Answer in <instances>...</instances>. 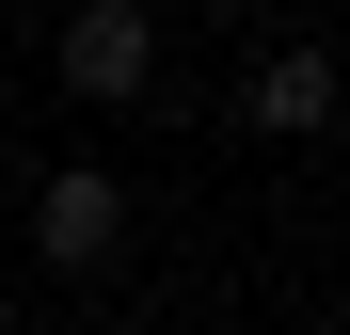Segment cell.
Segmentation results:
<instances>
[{
	"label": "cell",
	"mask_w": 350,
	"mask_h": 335,
	"mask_svg": "<svg viewBox=\"0 0 350 335\" xmlns=\"http://www.w3.org/2000/svg\"><path fill=\"white\" fill-rule=\"evenodd\" d=\"M144 64H159V32H144V0H96V16L64 32V80H80V96H144Z\"/></svg>",
	"instance_id": "cell-2"
},
{
	"label": "cell",
	"mask_w": 350,
	"mask_h": 335,
	"mask_svg": "<svg viewBox=\"0 0 350 335\" xmlns=\"http://www.w3.org/2000/svg\"><path fill=\"white\" fill-rule=\"evenodd\" d=\"M255 128H286V144L334 128V48H271V64H255Z\"/></svg>",
	"instance_id": "cell-3"
},
{
	"label": "cell",
	"mask_w": 350,
	"mask_h": 335,
	"mask_svg": "<svg viewBox=\"0 0 350 335\" xmlns=\"http://www.w3.org/2000/svg\"><path fill=\"white\" fill-rule=\"evenodd\" d=\"M32 240H48V256H64V271H96L111 240H128V192H111V176H96V160H80V176H48V192H32Z\"/></svg>",
	"instance_id": "cell-1"
}]
</instances>
